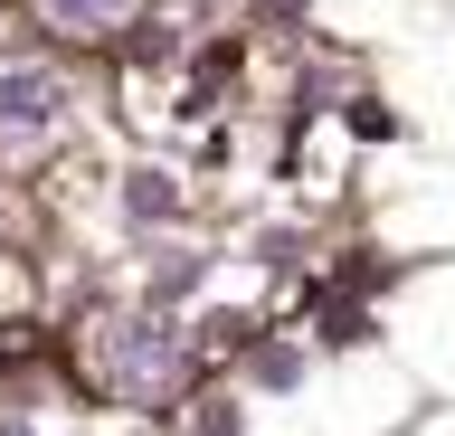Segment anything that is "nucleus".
<instances>
[{"label":"nucleus","mask_w":455,"mask_h":436,"mask_svg":"<svg viewBox=\"0 0 455 436\" xmlns=\"http://www.w3.org/2000/svg\"><path fill=\"white\" fill-rule=\"evenodd\" d=\"M57 29H105V20H124V0H38Z\"/></svg>","instance_id":"3"},{"label":"nucleus","mask_w":455,"mask_h":436,"mask_svg":"<svg viewBox=\"0 0 455 436\" xmlns=\"http://www.w3.org/2000/svg\"><path fill=\"white\" fill-rule=\"evenodd\" d=\"M57 105H67V86L48 67H0V143H38L57 123Z\"/></svg>","instance_id":"2"},{"label":"nucleus","mask_w":455,"mask_h":436,"mask_svg":"<svg viewBox=\"0 0 455 436\" xmlns=\"http://www.w3.org/2000/svg\"><path fill=\"white\" fill-rule=\"evenodd\" d=\"M0 436H48V427H28V417H0Z\"/></svg>","instance_id":"4"},{"label":"nucleus","mask_w":455,"mask_h":436,"mask_svg":"<svg viewBox=\"0 0 455 436\" xmlns=\"http://www.w3.org/2000/svg\"><path fill=\"white\" fill-rule=\"evenodd\" d=\"M95 370H105L124 399H162L171 379H180V332H171V322L124 313V322H105V332H95Z\"/></svg>","instance_id":"1"}]
</instances>
